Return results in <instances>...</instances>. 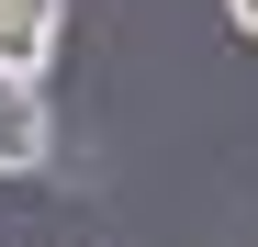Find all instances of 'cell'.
I'll return each instance as SVG.
<instances>
[{"label":"cell","instance_id":"1","mask_svg":"<svg viewBox=\"0 0 258 247\" xmlns=\"http://www.w3.org/2000/svg\"><path fill=\"white\" fill-rule=\"evenodd\" d=\"M56 157V101L45 79H0V180H34Z\"/></svg>","mask_w":258,"mask_h":247},{"label":"cell","instance_id":"2","mask_svg":"<svg viewBox=\"0 0 258 247\" xmlns=\"http://www.w3.org/2000/svg\"><path fill=\"white\" fill-rule=\"evenodd\" d=\"M225 23H236V34H258V0H225Z\"/></svg>","mask_w":258,"mask_h":247},{"label":"cell","instance_id":"3","mask_svg":"<svg viewBox=\"0 0 258 247\" xmlns=\"http://www.w3.org/2000/svg\"><path fill=\"white\" fill-rule=\"evenodd\" d=\"M12 12H23V0H0V23H12Z\"/></svg>","mask_w":258,"mask_h":247}]
</instances>
